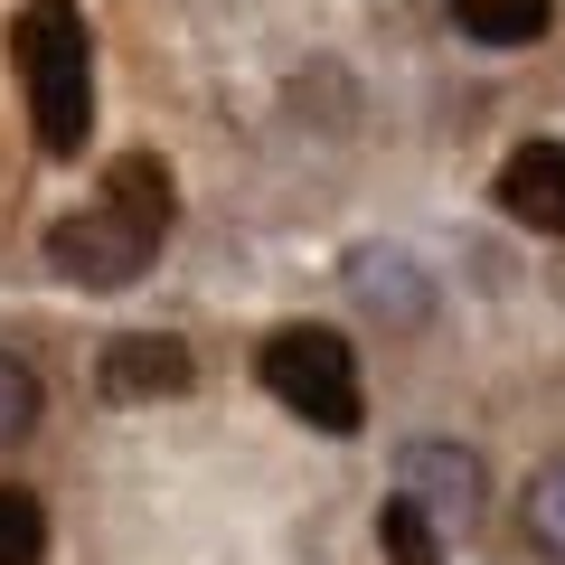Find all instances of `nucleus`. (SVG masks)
<instances>
[{
	"label": "nucleus",
	"mask_w": 565,
	"mask_h": 565,
	"mask_svg": "<svg viewBox=\"0 0 565 565\" xmlns=\"http://www.w3.org/2000/svg\"><path fill=\"white\" fill-rule=\"evenodd\" d=\"M10 57L29 85V132H39L47 161H76L85 132H95V39H85L76 0H29L10 20Z\"/></svg>",
	"instance_id": "f257e3e1"
},
{
	"label": "nucleus",
	"mask_w": 565,
	"mask_h": 565,
	"mask_svg": "<svg viewBox=\"0 0 565 565\" xmlns=\"http://www.w3.org/2000/svg\"><path fill=\"white\" fill-rule=\"evenodd\" d=\"M255 377H264V396H274L282 415H302L311 434H359V415H367V396H359V349H349L340 330H321V321L274 330L264 359H255Z\"/></svg>",
	"instance_id": "f03ea898"
},
{
	"label": "nucleus",
	"mask_w": 565,
	"mask_h": 565,
	"mask_svg": "<svg viewBox=\"0 0 565 565\" xmlns=\"http://www.w3.org/2000/svg\"><path fill=\"white\" fill-rule=\"evenodd\" d=\"M151 245L132 217H114V207H76V217L47 226V264H57L66 282H85V292H122V282H141V264H151Z\"/></svg>",
	"instance_id": "7ed1b4c3"
},
{
	"label": "nucleus",
	"mask_w": 565,
	"mask_h": 565,
	"mask_svg": "<svg viewBox=\"0 0 565 565\" xmlns=\"http://www.w3.org/2000/svg\"><path fill=\"white\" fill-rule=\"evenodd\" d=\"M396 500L424 509L434 527H471L481 500H490V471H481L471 444H405L396 452Z\"/></svg>",
	"instance_id": "20e7f679"
},
{
	"label": "nucleus",
	"mask_w": 565,
	"mask_h": 565,
	"mask_svg": "<svg viewBox=\"0 0 565 565\" xmlns=\"http://www.w3.org/2000/svg\"><path fill=\"white\" fill-rule=\"evenodd\" d=\"M189 377H199V359L170 330H122V340H104V396H189Z\"/></svg>",
	"instance_id": "39448f33"
},
{
	"label": "nucleus",
	"mask_w": 565,
	"mask_h": 565,
	"mask_svg": "<svg viewBox=\"0 0 565 565\" xmlns=\"http://www.w3.org/2000/svg\"><path fill=\"white\" fill-rule=\"evenodd\" d=\"M500 207L537 236H565V141H519L500 161Z\"/></svg>",
	"instance_id": "423d86ee"
},
{
	"label": "nucleus",
	"mask_w": 565,
	"mask_h": 565,
	"mask_svg": "<svg viewBox=\"0 0 565 565\" xmlns=\"http://www.w3.org/2000/svg\"><path fill=\"white\" fill-rule=\"evenodd\" d=\"M104 207H114V217H132L141 236H170V170L151 161V151H122L114 170H104Z\"/></svg>",
	"instance_id": "0eeeda50"
},
{
	"label": "nucleus",
	"mask_w": 565,
	"mask_h": 565,
	"mask_svg": "<svg viewBox=\"0 0 565 565\" xmlns=\"http://www.w3.org/2000/svg\"><path fill=\"white\" fill-rule=\"evenodd\" d=\"M452 20H462L481 47H527V39H546L556 0H452Z\"/></svg>",
	"instance_id": "6e6552de"
},
{
	"label": "nucleus",
	"mask_w": 565,
	"mask_h": 565,
	"mask_svg": "<svg viewBox=\"0 0 565 565\" xmlns=\"http://www.w3.org/2000/svg\"><path fill=\"white\" fill-rule=\"evenodd\" d=\"M39 556H47V509L0 481V565H39Z\"/></svg>",
	"instance_id": "1a4fd4ad"
},
{
	"label": "nucleus",
	"mask_w": 565,
	"mask_h": 565,
	"mask_svg": "<svg viewBox=\"0 0 565 565\" xmlns=\"http://www.w3.org/2000/svg\"><path fill=\"white\" fill-rule=\"evenodd\" d=\"M377 537H386V556H396V565H444V527L424 519V509H405V500L377 509Z\"/></svg>",
	"instance_id": "9d476101"
},
{
	"label": "nucleus",
	"mask_w": 565,
	"mask_h": 565,
	"mask_svg": "<svg viewBox=\"0 0 565 565\" xmlns=\"http://www.w3.org/2000/svg\"><path fill=\"white\" fill-rule=\"evenodd\" d=\"M396 264H405V255H359V264H349V282H359V302H367V311H396V321H415L424 292L396 274Z\"/></svg>",
	"instance_id": "9b49d317"
},
{
	"label": "nucleus",
	"mask_w": 565,
	"mask_h": 565,
	"mask_svg": "<svg viewBox=\"0 0 565 565\" xmlns=\"http://www.w3.org/2000/svg\"><path fill=\"white\" fill-rule=\"evenodd\" d=\"M527 537H537L546 546V556H556L565 565V462H546V471H527Z\"/></svg>",
	"instance_id": "f8f14e48"
},
{
	"label": "nucleus",
	"mask_w": 565,
	"mask_h": 565,
	"mask_svg": "<svg viewBox=\"0 0 565 565\" xmlns=\"http://www.w3.org/2000/svg\"><path fill=\"white\" fill-rule=\"evenodd\" d=\"M29 434H39V377H29V359L0 349V452L29 444Z\"/></svg>",
	"instance_id": "ddd939ff"
}]
</instances>
